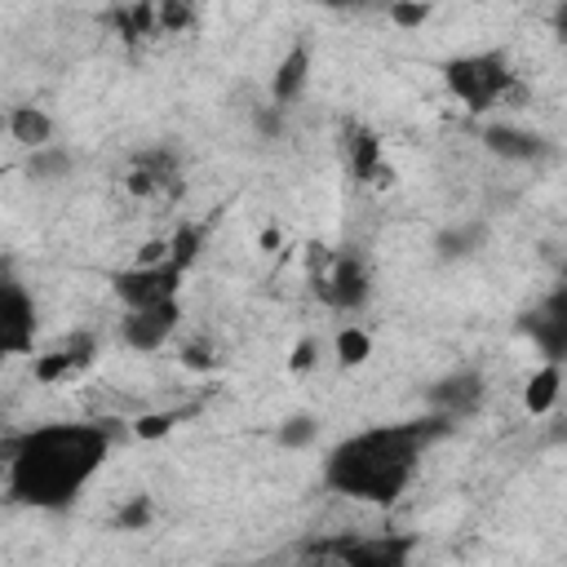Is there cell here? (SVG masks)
Masks as SVG:
<instances>
[{
	"instance_id": "obj_1",
	"label": "cell",
	"mask_w": 567,
	"mask_h": 567,
	"mask_svg": "<svg viewBox=\"0 0 567 567\" xmlns=\"http://www.w3.org/2000/svg\"><path fill=\"white\" fill-rule=\"evenodd\" d=\"M111 452L102 421H44L9 439V496L31 509L71 505Z\"/></svg>"
},
{
	"instance_id": "obj_2",
	"label": "cell",
	"mask_w": 567,
	"mask_h": 567,
	"mask_svg": "<svg viewBox=\"0 0 567 567\" xmlns=\"http://www.w3.org/2000/svg\"><path fill=\"white\" fill-rule=\"evenodd\" d=\"M430 434L434 430L425 421H385L354 430L323 456V487L354 505H394L416 478Z\"/></svg>"
},
{
	"instance_id": "obj_3",
	"label": "cell",
	"mask_w": 567,
	"mask_h": 567,
	"mask_svg": "<svg viewBox=\"0 0 567 567\" xmlns=\"http://www.w3.org/2000/svg\"><path fill=\"white\" fill-rule=\"evenodd\" d=\"M443 84L456 102H465V111L474 115H487L514 97H523V84H518V71L509 66L505 53L496 49H478V53H461L443 66Z\"/></svg>"
},
{
	"instance_id": "obj_4",
	"label": "cell",
	"mask_w": 567,
	"mask_h": 567,
	"mask_svg": "<svg viewBox=\"0 0 567 567\" xmlns=\"http://www.w3.org/2000/svg\"><path fill=\"white\" fill-rule=\"evenodd\" d=\"M416 545L412 532H341L323 554L341 567H412Z\"/></svg>"
},
{
	"instance_id": "obj_5",
	"label": "cell",
	"mask_w": 567,
	"mask_h": 567,
	"mask_svg": "<svg viewBox=\"0 0 567 567\" xmlns=\"http://www.w3.org/2000/svg\"><path fill=\"white\" fill-rule=\"evenodd\" d=\"M182 266L164 261V266H128L111 275V292L124 301V310H159V306H177L182 292Z\"/></svg>"
},
{
	"instance_id": "obj_6",
	"label": "cell",
	"mask_w": 567,
	"mask_h": 567,
	"mask_svg": "<svg viewBox=\"0 0 567 567\" xmlns=\"http://www.w3.org/2000/svg\"><path fill=\"white\" fill-rule=\"evenodd\" d=\"M0 354H40L35 350V301L31 292L4 275V288H0Z\"/></svg>"
},
{
	"instance_id": "obj_7",
	"label": "cell",
	"mask_w": 567,
	"mask_h": 567,
	"mask_svg": "<svg viewBox=\"0 0 567 567\" xmlns=\"http://www.w3.org/2000/svg\"><path fill=\"white\" fill-rule=\"evenodd\" d=\"M93 354H97L93 332H71L66 341H58L53 350H44V354H35V359H31V377H35L40 385H58V381L75 377L80 368H89V363H93Z\"/></svg>"
},
{
	"instance_id": "obj_8",
	"label": "cell",
	"mask_w": 567,
	"mask_h": 567,
	"mask_svg": "<svg viewBox=\"0 0 567 567\" xmlns=\"http://www.w3.org/2000/svg\"><path fill=\"white\" fill-rule=\"evenodd\" d=\"M319 292H323V301L337 306V310L363 306V297H368V266H363L354 252H337L332 266L319 275Z\"/></svg>"
},
{
	"instance_id": "obj_9",
	"label": "cell",
	"mask_w": 567,
	"mask_h": 567,
	"mask_svg": "<svg viewBox=\"0 0 567 567\" xmlns=\"http://www.w3.org/2000/svg\"><path fill=\"white\" fill-rule=\"evenodd\" d=\"M177 319H182V306H159V310H124L120 319V337L128 350H159L173 332H177Z\"/></svg>"
},
{
	"instance_id": "obj_10",
	"label": "cell",
	"mask_w": 567,
	"mask_h": 567,
	"mask_svg": "<svg viewBox=\"0 0 567 567\" xmlns=\"http://www.w3.org/2000/svg\"><path fill=\"white\" fill-rule=\"evenodd\" d=\"M527 332L540 350V363H563L567 359V292H554L549 301H540L532 310Z\"/></svg>"
},
{
	"instance_id": "obj_11",
	"label": "cell",
	"mask_w": 567,
	"mask_h": 567,
	"mask_svg": "<svg viewBox=\"0 0 567 567\" xmlns=\"http://www.w3.org/2000/svg\"><path fill=\"white\" fill-rule=\"evenodd\" d=\"M306 80H310V44H292V49L279 58L275 75H270V97H275V106L297 102L301 89H306Z\"/></svg>"
},
{
	"instance_id": "obj_12",
	"label": "cell",
	"mask_w": 567,
	"mask_h": 567,
	"mask_svg": "<svg viewBox=\"0 0 567 567\" xmlns=\"http://www.w3.org/2000/svg\"><path fill=\"white\" fill-rule=\"evenodd\" d=\"M346 159H350V173H354L359 182H381V173H385L381 137H377L372 128H363V124H354V128L346 133Z\"/></svg>"
},
{
	"instance_id": "obj_13",
	"label": "cell",
	"mask_w": 567,
	"mask_h": 567,
	"mask_svg": "<svg viewBox=\"0 0 567 567\" xmlns=\"http://www.w3.org/2000/svg\"><path fill=\"white\" fill-rule=\"evenodd\" d=\"M4 128H9V137H13L18 146H27V151H44V146L53 142V115H49L44 106H13V111L4 115Z\"/></svg>"
},
{
	"instance_id": "obj_14",
	"label": "cell",
	"mask_w": 567,
	"mask_h": 567,
	"mask_svg": "<svg viewBox=\"0 0 567 567\" xmlns=\"http://www.w3.org/2000/svg\"><path fill=\"white\" fill-rule=\"evenodd\" d=\"M558 394H563V363H540L523 385V408L532 416H549L558 408Z\"/></svg>"
},
{
	"instance_id": "obj_15",
	"label": "cell",
	"mask_w": 567,
	"mask_h": 567,
	"mask_svg": "<svg viewBox=\"0 0 567 567\" xmlns=\"http://www.w3.org/2000/svg\"><path fill=\"white\" fill-rule=\"evenodd\" d=\"M483 142H487L501 159H536V155L545 151V142H540L536 133L518 128V124H492V128L483 133Z\"/></svg>"
},
{
	"instance_id": "obj_16",
	"label": "cell",
	"mask_w": 567,
	"mask_h": 567,
	"mask_svg": "<svg viewBox=\"0 0 567 567\" xmlns=\"http://www.w3.org/2000/svg\"><path fill=\"white\" fill-rule=\"evenodd\" d=\"M332 354H337V368H363V363L372 359V332L359 328V323L337 328V337H332Z\"/></svg>"
},
{
	"instance_id": "obj_17",
	"label": "cell",
	"mask_w": 567,
	"mask_h": 567,
	"mask_svg": "<svg viewBox=\"0 0 567 567\" xmlns=\"http://www.w3.org/2000/svg\"><path fill=\"white\" fill-rule=\"evenodd\" d=\"M425 18H430L425 4H390V22H399V27H421Z\"/></svg>"
},
{
	"instance_id": "obj_18",
	"label": "cell",
	"mask_w": 567,
	"mask_h": 567,
	"mask_svg": "<svg viewBox=\"0 0 567 567\" xmlns=\"http://www.w3.org/2000/svg\"><path fill=\"white\" fill-rule=\"evenodd\" d=\"M310 434H315V425H310V421H288V430H279V439H284V443H306Z\"/></svg>"
},
{
	"instance_id": "obj_19",
	"label": "cell",
	"mask_w": 567,
	"mask_h": 567,
	"mask_svg": "<svg viewBox=\"0 0 567 567\" xmlns=\"http://www.w3.org/2000/svg\"><path fill=\"white\" fill-rule=\"evenodd\" d=\"M315 350H319L315 341H301V346H297V354H292V368H297V372H301V368H310V363H315Z\"/></svg>"
},
{
	"instance_id": "obj_20",
	"label": "cell",
	"mask_w": 567,
	"mask_h": 567,
	"mask_svg": "<svg viewBox=\"0 0 567 567\" xmlns=\"http://www.w3.org/2000/svg\"><path fill=\"white\" fill-rule=\"evenodd\" d=\"M563 27H567V9H563Z\"/></svg>"
}]
</instances>
